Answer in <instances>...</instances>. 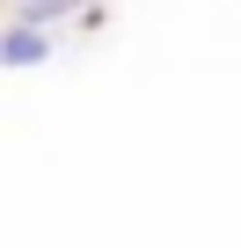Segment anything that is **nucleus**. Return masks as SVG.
I'll use <instances>...</instances> for the list:
<instances>
[{"label":"nucleus","mask_w":241,"mask_h":248,"mask_svg":"<svg viewBox=\"0 0 241 248\" xmlns=\"http://www.w3.org/2000/svg\"><path fill=\"white\" fill-rule=\"evenodd\" d=\"M44 59H51L44 22H15L8 37H0V66H15V73H22V66H44Z\"/></svg>","instance_id":"1"},{"label":"nucleus","mask_w":241,"mask_h":248,"mask_svg":"<svg viewBox=\"0 0 241 248\" xmlns=\"http://www.w3.org/2000/svg\"><path fill=\"white\" fill-rule=\"evenodd\" d=\"M73 8H80V0H15V22H59Z\"/></svg>","instance_id":"2"}]
</instances>
